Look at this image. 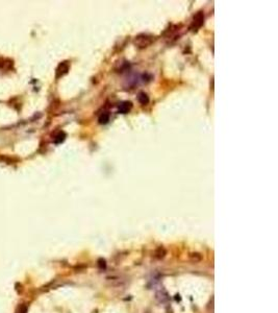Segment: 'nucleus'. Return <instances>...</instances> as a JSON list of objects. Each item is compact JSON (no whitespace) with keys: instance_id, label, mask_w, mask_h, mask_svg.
Segmentation results:
<instances>
[{"instance_id":"nucleus-1","label":"nucleus","mask_w":278,"mask_h":313,"mask_svg":"<svg viewBox=\"0 0 278 313\" xmlns=\"http://www.w3.org/2000/svg\"><path fill=\"white\" fill-rule=\"evenodd\" d=\"M203 22H204V14L202 12H198L197 14L194 16L191 29L192 31H197V29H199L201 26L203 25Z\"/></svg>"},{"instance_id":"nucleus-2","label":"nucleus","mask_w":278,"mask_h":313,"mask_svg":"<svg viewBox=\"0 0 278 313\" xmlns=\"http://www.w3.org/2000/svg\"><path fill=\"white\" fill-rule=\"evenodd\" d=\"M155 298H156V299L160 303H161V304H165V303H168L169 302V299H170V296H169V294L167 293V291L166 290H160L158 292H156V294H155Z\"/></svg>"},{"instance_id":"nucleus-3","label":"nucleus","mask_w":278,"mask_h":313,"mask_svg":"<svg viewBox=\"0 0 278 313\" xmlns=\"http://www.w3.org/2000/svg\"><path fill=\"white\" fill-rule=\"evenodd\" d=\"M131 108H132V104L130 101H123L119 105L118 111H119V113H121V114H126V113L130 111Z\"/></svg>"},{"instance_id":"nucleus-4","label":"nucleus","mask_w":278,"mask_h":313,"mask_svg":"<svg viewBox=\"0 0 278 313\" xmlns=\"http://www.w3.org/2000/svg\"><path fill=\"white\" fill-rule=\"evenodd\" d=\"M68 69H69V64H68V62H63L61 65L58 66V68H57V77H59V76H62V75H64L65 73H67L68 72Z\"/></svg>"},{"instance_id":"nucleus-5","label":"nucleus","mask_w":278,"mask_h":313,"mask_svg":"<svg viewBox=\"0 0 278 313\" xmlns=\"http://www.w3.org/2000/svg\"><path fill=\"white\" fill-rule=\"evenodd\" d=\"M144 38H145V39H143V35H141V36L137 37V39H135V40H139V41H141V40H142V41H143V43H142V44L140 45V47H146V46L150 44L151 41H152L151 37H148V36L145 35V36H144Z\"/></svg>"},{"instance_id":"nucleus-6","label":"nucleus","mask_w":278,"mask_h":313,"mask_svg":"<svg viewBox=\"0 0 278 313\" xmlns=\"http://www.w3.org/2000/svg\"><path fill=\"white\" fill-rule=\"evenodd\" d=\"M166 254H167V251L163 248V246H161V248H158L156 251H155L154 257L156 259H163L165 256H166Z\"/></svg>"},{"instance_id":"nucleus-7","label":"nucleus","mask_w":278,"mask_h":313,"mask_svg":"<svg viewBox=\"0 0 278 313\" xmlns=\"http://www.w3.org/2000/svg\"><path fill=\"white\" fill-rule=\"evenodd\" d=\"M99 123L100 124H105V123H107L108 121H110V114L106 112H104V113H102V114L99 116Z\"/></svg>"},{"instance_id":"nucleus-8","label":"nucleus","mask_w":278,"mask_h":313,"mask_svg":"<svg viewBox=\"0 0 278 313\" xmlns=\"http://www.w3.org/2000/svg\"><path fill=\"white\" fill-rule=\"evenodd\" d=\"M138 99H139V101H140V104H142V105H147L149 102V97L147 96L146 93H144V92L139 94Z\"/></svg>"},{"instance_id":"nucleus-9","label":"nucleus","mask_w":278,"mask_h":313,"mask_svg":"<svg viewBox=\"0 0 278 313\" xmlns=\"http://www.w3.org/2000/svg\"><path fill=\"white\" fill-rule=\"evenodd\" d=\"M190 260L192 262H194V263H198V262H200L201 260H202V256H201L200 254H198V253H192V254H190Z\"/></svg>"},{"instance_id":"nucleus-10","label":"nucleus","mask_w":278,"mask_h":313,"mask_svg":"<svg viewBox=\"0 0 278 313\" xmlns=\"http://www.w3.org/2000/svg\"><path fill=\"white\" fill-rule=\"evenodd\" d=\"M98 266H99V268L100 269H104L105 267H106V263H105L104 259H99L98 260Z\"/></svg>"},{"instance_id":"nucleus-11","label":"nucleus","mask_w":278,"mask_h":313,"mask_svg":"<svg viewBox=\"0 0 278 313\" xmlns=\"http://www.w3.org/2000/svg\"><path fill=\"white\" fill-rule=\"evenodd\" d=\"M64 139H65V134H64V133H61V134H59V135L57 136V137H56L55 142H56V143H59V142L64 141Z\"/></svg>"}]
</instances>
